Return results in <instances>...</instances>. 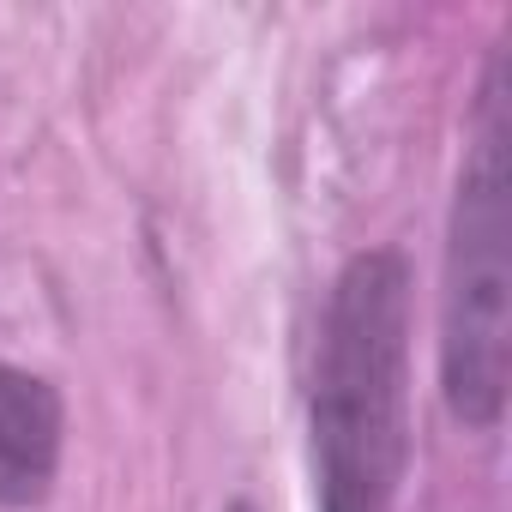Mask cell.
Wrapping results in <instances>:
<instances>
[{
  "instance_id": "1",
  "label": "cell",
  "mask_w": 512,
  "mask_h": 512,
  "mask_svg": "<svg viewBox=\"0 0 512 512\" xmlns=\"http://www.w3.org/2000/svg\"><path fill=\"white\" fill-rule=\"evenodd\" d=\"M410 266L374 247L338 272L314 350V470L320 512H392L404 476Z\"/></svg>"
},
{
  "instance_id": "2",
  "label": "cell",
  "mask_w": 512,
  "mask_h": 512,
  "mask_svg": "<svg viewBox=\"0 0 512 512\" xmlns=\"http://www.w3.org/2000/svg\"><path fill=\"white\" fill-rule=\"evenodd\" d=\"M512 356V175H506V55L488 61L470 157L452 199L446 296H440V386L452 416L494 428L506 410Z\"/></svg>"
},
{
  "instance_id": "3",
  "label": "cell",
  "mask_w": 512,
  "mask_h": 512,
  "mask_svg": "<svg viewBox=\"0 0 512 512\" xmlns=\"http://www.w3.org/2000/svg\"><path fill=\"white\" fill-rule=\"evenodd\" d=\"M61 470V398L43 374L0 362V506H37Z\"/></svg>"
},
{
  "instance_id": "4",
  "label": "cell",
  "mask_w": 512,
  "mask_h": 512,
  "mask_svg": "<svg viewBox=\"0 0 512 512\" xmlns=\"http://www.w3.org/2000/svg\"><path fill=\"white\" fill-rule=\"evenodd\" d=\"M229 512H253V506H247V500H235V506H229Z\"/></svg>"
}]
</instances>
